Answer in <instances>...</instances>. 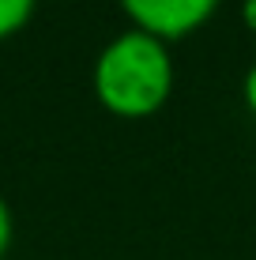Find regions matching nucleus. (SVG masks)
Returning <instances> with one entry per match:
<instances>
[{
	"mask_svg": "<svg viewBox=\"0 0 256 260\" xmlns=\"http://www.w3.org/2000/svg\"><path fill=\"white\" fill-rule=\"evenodd\" d=\"M12 241H15V215H12V204L4 200V192H0V260L12 253Z\"/></svg>",
	"mask_w": 256,
	"mask_h": 260,
	"instance_id": "4",
	"label": "nucleus"
},
{
	"mask_svg": "<svg viewBox=\"0 0 256 260\" xmlns=\"http://www.w3.org/2000/svg\"><path fill=\"white\" fill-rule=\"evenodd\" d=\"M94 98L109 117L147 121L173 98L177 87V60L173 46L151 38L143 30H121L98 49L91 68Z\"/></svg>",
	"mask_w": 256,
	"mask_h": 260,
	"instance_id": "1",
	"label": "nucleus"
},
{
	"mask_svg": "<svg viewBox=\"0 0 256 260\" xmlns=\"http://www.w3.org/2000/svg\"><path fill=\"white\" fill-rule=\"evenodd\" d=\"M241 102H245V110L256 117V60L249 64V72L241 76Z\"/></svg>",
	"mask_w": 256,
	"mask_h": 260,
	"instance_id": "5",
	"label": "nucleus"
},
{
	"mask_svg": "<svg viewBox=\"0 0 256 260\" xmlns=\"http://www.w3.org/2000/svg\"><path fill=\"white\" fill-rule=\"evenodd\" d=\"M34 8H38V0H0V42L15 38L34 19Z\"/></svg>",
	"mask_w": 256,
	"mask_h": 260,
	"instance_id": "3",
	"label": "nucleus"
},
{
	"mask_svg": "<svg viewBox=\"0 0 256 260\" xmlns=\"http://www.w3.org/2000/svg\"><path fill=\"white\" fill-rule=\"evenodd\" d=\"M241 23H245V30L256 38V0H241Z\"/></svg>",
	"mask_w": 256,
	"mask_h": 260,
	"instance_id": "6",
	"label": "nucleus"
},
{
	"mask_svg": "<svg viewBox=\"0 0 256 260\" xmlns=\"http://www.w3.org/2000/svg\"><path fill=\"white\" fill-rule=\"evenodd\" d=\"M218 4L223 0H117L132 30H143L166 46H177L189 34L204 30Z\"/></svg>",
	"mask_w": 256,
	"mask_h": 260,
	"instance_id": "2",
	"label": "nucleus"
}]
</instances>
